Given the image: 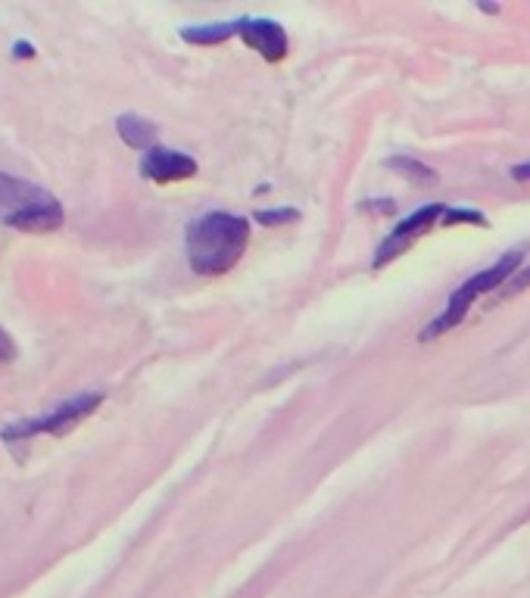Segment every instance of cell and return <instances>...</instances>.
<instances>
[{"mask_svg": "<svg viewBox=\"0 0 530 598\" xmlns=\"http://www.w3.org/2000/svg\"><path fill=\"white\" fill-rule=\"evenodd\" d=\"M241 41L256 50L265 63H281L290 53L287 29L269 16H241Z\"/></svg>", "mask_w": 530, "mask_h": 598, "instance_id": "obj_4", "label": "cell"}, {"mask_svg": "<svg viewBox=\"0 0 530 598\" xmlns=\"http://www.w3.org/2000/svg\"><path fill=\"white\" fill-rule=\"evenodd\" d=\"M19 356V349H16V340L4 331V324H0V365H10L13 359Z\"/></svg>", "mask_w": 530, "mask_h": 598, "instance_id": "obj_14", "label": "cell"}, {"mask_svg": "<svg viewBox=\"0 0 530 598\" xmlns=\"http://www.w3.org/2000/svg\"><path fill=\"white\" fill-rule=\"evenodd\" d=\"M116 131H119V138H122L125 147L141 150V153L153 150V147H156V138H159V128H156L150 119L138 116V113H122V116L116 119Z\"/></svg>", "mask_w": 530, "mask_h": 598, "instance_id": "obj_8", "label": "cell"}, {"mask_svg": "<svg viewBox=\"0 0 530 598\" xmlns=\"http://www.w3.org/2000/svg\"><path fill=\"white\" fill-rule=\"evenodd\" d=\"M253 234V219L237 212L212 209L184 228V253L188 265L200 278H219L244 259Z\"/></svg>", "mask_w": 530, "mask_h": 598, "instance_id": "obj_1", "label": "cell"}, {"mask_svg": "<svg viewBox=\"0 0 530 598\" xmlns=\"http://www.w3.org/2000/svg\"><path fill=\"white\" fill-rule=\"evenodd\" d=\"M384 169L396 172V175H403L406 181L412 184H437V172L431 166H424L421 159L415 156H403V153H396V156H387L384 159Z\"/></svg>", "mask_w": 530, "mask_h": 598, "instance_id": "obj_9", "label": "cell"}, {"mask_svg": "<svg viewBox=\"0 0 530 598\" xmlns=\"http://www.w3.org/2000/svg\"><path fill=\"white\" fill-rule=\"evenodd\" d=\"M300 209H294V206H275V209H259V212H253V222L256 225H262V228H278V225H294V222H300Z\"/></svg>", "mask_w": 530, "mask_h": 598, "instance_id": "obj_10", "label": "cell"}, {"mask_svg": "<svg viewBox=\"0 0 530 598\" xmlns=\"http://www.w3.org/2000/svg\"><path fill=\"white\" fill-rule=\"evenodd\" d=\"M103 393H78V396H69L63 399L57 409L47 412V415H38V418H22V421H13L0 430V440L7 446H16V443H25V440H35L41 433L47 437H63L72 427H78L85 418H91L100 405H103Z\"/></svg>", "mask_w": 530, "mask_h": 598, "instance_id": "obj_2", "label": "cell"}, {"mask_svg": "<svg viewBox=\"0 0 530 598\" xmlns=\"http://www.w3.org/2000/svg\"><path fill=\"white\" fill-rule=\"evenodd\" d=\"M509 175H512L515 181H530V162H518V166L509 169Z\"/></svg>", "mask_w": 530, "mask_h": 598, "instance_id": "obj_16", "label": "cell"}, {"mask_svg": "<svg viewBox=\"0 0 530 598\" xmlns=\"http://www.w3.org/2000/svg\"><path fill=\"white\" fill-rule=\"evenodd\" d=\"M141 178L153 181V184H175V181H188L200 172L197 159L181 153V150H172V147H153L141 156V166H138Z\"/></svg>", "mask_w": 530, "mask_h": 598, "instance_id": "obj_5", "label": "cell"}, {"mask_svg": "<svg viewBox=\"0 0 530 598\" xmlns=\"http://www.w3.org/2000/svg\"><path fill=\"white\" fill-rule=\"evenodd\" d=\"M530 287V265L527 268H521L518 275H512V281L499 290V299H509V296H518L521 290H527Z\"/></svg>", "mask_w": 530, "mask_h": 598, "instance_id": "obj_12", "label": "cell"}, {"mask_svg": "<svg viewBox=\"0 0 530 598\" xmlns=\"http://www.w3.org/2000/svg\"><path fill=\"white\" fill-rule=\"evenodd\" d=\"M47 200H53L50 190L25 181V178L0 172V219H4V225H10L13 219H19V215H25V212L44 206Z\"/></svg>", "mask_w": 530, "mask_h": 598, "instance_id": "obj_6", "label": "cell"}, {"mask_svg": "<svg viewBox=\"0 0 530 598\" xmlns=\"http://www.w3.org/2000/svg\"><path fill=\"white\" fill-rule=\"evenodd\" d=\"M443 212H446L443 203H428V206H418L412 215H406L400 225H393V231L378 243L375 259H371V268H375V271L387 268L393 259H400L403 253H409V247H412L418 237H424L431 228L440 225Z\"/></svg>", "mask_w": 530, "mask_h": 598, "instance_id": "obj_3", "label": "cell"}, {"mask_svg": "<svg viewBox=\"0 0 530 598\" xmlns=\"http://www.w3.org/2000/svg\"><path fill=\"white\" fill-rule=\"evenodd\" d=\"M13 57H19V60H32V57H35V47H32L29 41H16V44H13Z\"/></svg>", "mask_w": 530, "mask_h": 598, "instance_id": "obj_15", "label": "cell"}, {"mask_svg": "<svg viewBox=\"0 0 530 598\" xmlns=\"http://www.w3.org/2000/svg\"><path fill=\"white\" fill-rule=\"evenodd\" d=\"M359 212H371V215H393L396 212V200L393 197H381V200H362Z\"/></svg>", "mask_w": 530, "mask_h": 598, "instance_id": "obj_13", "label": "cell"}, {"mask_svg": "<svg viewBox=\"0 0 530 598\" xmlns=\"http://www.w3.org/2000/svg\"><path fill=\"white\" fill-rule=\"evenodd\" d=\"M440 225H443V228H453V225H477V228H490V219H487L484 212H477V209H465V206L449 209V206H446Z\"/></svg>", "mask_w": 530, "mask_h": 598, "instance_id": "obj_11", "label": "cell"}, {"mask_svg": "<svg viewBox=\"0 0 530 598\" xmlns=\"http://www.w3.org/2000/svg\"><path fill=\"white\" fill-rule=\"evenodd\" d=\"M477 10H484L487 16H499V13H502V7H499V4H490V0H477Z\"/></svg>", "mask_w": 530, "mask_h": 598, "instance_id": "obj_17", "label": "cell"}, {"mask_svg": "<svg viewBox=\"0 0 530 598\" xmlns=\"http://www.w3.org/2000/svg\"><path fill=\"white\" fill-rule=\"evenodd\" d=\"M184 44H194V47H216L225 44L231 38H241V19H231V22H203V25H184L178 32Z\"/></svg>", "mask_w": 530, "mask_h": 598, "instance_id": "obj_7", "label": "cell"}]
</instances>
